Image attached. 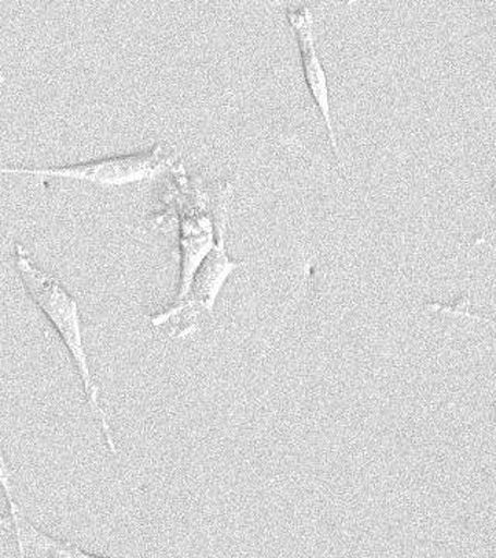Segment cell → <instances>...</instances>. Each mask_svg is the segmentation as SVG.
<instances>
[{"label": "cell", "mask_w": 496, "mask_h": 558, "mask_svg": "<svg viewBox=\"0 0 496 558\" xmlns=\"http://www.w3.org/2000/svg\"><path fill=\"white\" fill-rule=\"evenodd\" d=\"M14 269L22 279L25 290L33 300V303L43 312L44 317L49 319L53 329L65 349H68L76 374H78L81 385H83L84 396H86L87 405L95 422H97L106 447L112 454H119L113 429L110 427V418L106 410L99 402V389L97 381L92 376L89 355L84 347L83 326H81V315L78 301L69 292V289L62 284L60 278L50 274L39 266L33 259L32 253L21 242L14 244Z\"/></svg>", "instance_id": "1"}, {"label": "cell", "mask_w": 496, "mask_h": 558, "mask_svg": "<svg viewBox=\"0 0 496 558\" xmlns=\"http://www.w3.org/2000/svg\"><path fill=\"white\" fill-rule=\"evenodd\" d=\"M179 161L178 154L165 153L164 143L156 142L150 148L138 150V153L116 154V156L55 165V167L3 163L0 171L3 174L80 180L97 186H124L157 178L161 172L171 171Z\"/></svg>", "instance_id": "2"}, {"label": "cell", "mask_w": 496, "mask_h": 558, "mask_svg": "<svg viewBox=\"0 0 496 558\" xmlns=\"http://www.w3.org/2000/svg\"><path fill=\"white\" fill-rule=\"evenodd\" d=\"M227 230L222 231L215 250L197 270L189 296L180 303H169L150 315L153 328L167 330L169 339L182 340L194 336L201 326L202 315L211 317L220 290L234 270L245 266L244 260L231 258L226 245Z\"/></svg>", "instance_id": "3"}, {"label": "cell", "mask_w": 496, "mask_h": 558, "mask_svg": "<svg viewBox=\"0 0 496 558\" xmlns=\"http://www.w3.org/2000/svg\"><path fill=\"white\" fill-rule=\"evenodd\" d=\"M285 14L293 35H295L301 69H303L309 94L317 106L326 131H328L330 148H332L334 156H336L338 168H340L343 178H347L343 157H341L340 146H338L336 126H334L332 109H330L328 73H326L325 65H323L322 58H319L317 40H315L314 13H312L311 7L303 3V5L288 7Z\"/></svg>", "instance_id": "4"}, {"label": "cell", "mask_w": 496, "mask_h": 558, "mask_svg": "<svg viewBox=\"0 0 496 558\" xmlns=\"http://www.w3.org/2000/svg\"><path fill=\"white\" fill-rule=\"evenodd\" d=\"M0 480H2L7 506H9V513L3 517L2 524L3 527H9L13 532L20 558H25V548L39 550V553L47 554L49 558H110L81 549L69 539L53 537L36 527L22 512L21 506L11 494L9 465H7L3 454L0 457Z\"/></svg>", "instance_id": "5"}, {"label": "cell", "mask_w": 496, "mask_h": 558, "mask_svg": "<svg viewBox=\"0 0 496 558\" xmlns=\"http://www.w3.org/2000/svg\"><path fill=\"white\" fill-rule=\"evenodd\" d=\"M425 307L428 311L435 312V314L446 315V317L451 318L469 319V322L496 330V315L475 310L472 300L467 295L458 296V299L448 301V303H444V301H430V303L425 304Z\"/></svg>", "instance_id": "6"}, {"label": "cell", "mask_w": 496, "mask_h": 558, "mask_svg": "<svg viewBox=\"0 0 496 558\" xmlns=\"http://www.w3.org/2000/svg\"><path fill=\"white\" fill-rule=\"evenodd\" d=\"M487 201L492 215L491 236L477 241L476 244H481V242H487V244L491 245V248L496 253V174L494 178H492L491 183H488Z\"/></svg>", "instance_id": "7"}, {"label": "cell", "mask_w": 496, "mask_h": 558, "mask_svg": "<svg viewBox=\"0 0 496 558\" xmlns=\"http://www.w3.org/2000/svg\"><path fill=\"white\" fill-rule=\"evenodd\" d=\"M495 421H496V413H495Z\"/></svg>", "instance_id": "8"}]
</instances>
